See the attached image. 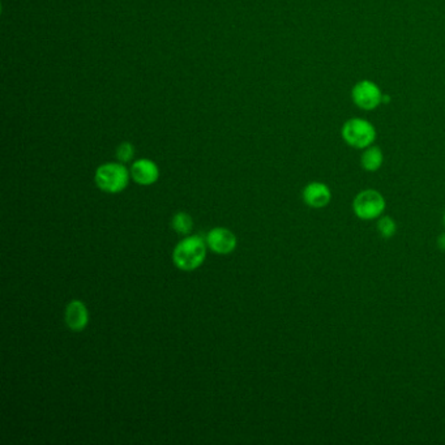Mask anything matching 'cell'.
I'll return each instance as SVG.
<instances>
[{"mask_svg": "<svg viewBox=\"0 0 445 445\" xmlns=\"http://www.w3.org/2000/svg\"><path fill=\"white\" fill-rule=\"evenodd\" d=\"M207 243L204 239L193 235L179 242L173 252L175 267L184 272H192L201 267L207 257Z\"/></svg>", "mask_w": 445, "mask_h": 445, "instance_id": "1", "label": "cell"}, {"mask_svg": "<svg viewBox=\"0 0 445 445\" xmlns=\"http://www.w3.org/2000/svg\"><path fill=\"white\" fill-rule=\"evenodd\" d=\"M130 173L122 164H106L97 168L96 183L102 191L118 193L128 186Z\"/></svg>", "mask_w": 445, "mask_h": 445, "instance_id": "2", "label": "cell"}, {"mask_svg": "<svg viewBox=\"0 0 445 445\" xmlns=\"http://www.w3.org/2000/svg\"><path fill=\"white\" fill-rule=\"evenodd\" d=\"M342 137L350 146L356 149H363L371 146L375 141L376 131L375 127L367 121L360 118H353L344 124Z\"/></svg>", "mask_w": 445, "mask_h": 445, "instance_id": "3", "label": "cell"}, {"mask_svg": "<svg viewBox=\"0 0 445 445\" xmlns=\"http://www.w3.org/2000/svg\"><path fill=\"white\" fill-rule=\"evenodd\" d=\"M353 209L360 220H375L381 216L385 209V200L381 193L375 189H366L356 195Z\"/></svg>", "mask_w": 445, "mask_h": 445, "instance_id": "4", "label": "cell"}, {"mask_svg": "<svg viewBox=\"0 0 445 445\" xmlns=\"http://www.w3.org/2000/svg\"><path fill=\"white\" fill-rule=\"evenodd\" d=\"M383 93L378 85L369 80L356 82L351 91L353 101L356 106L363 110H374L380 103H383Z\"/></svg>", "mask_w": 445, "mask_h": 445, "instance_id": "5", "label": "cell"}, {"mask_svg": "<svg viewBox=\"0 0 445 445\" xmlns=\"http://www.w3.org/2000/svg\"><path fill=\"white\" fill-rule=\"evenodd\" d=\"M207 245L213 252L227 255L236 248V236L229 229L214 227L207 235Z\"/></svg>", "mask_w": 445, "mask_h": 445, "instance_id": "6", "label": "cell"}, {"mask_svg": "<svg viewBox=\"0 0 445 445\" xmlns=\"http://www.w3.org/2000/svg\"><path fill=\"white\" fill-rule=\"evenodd\" d=\"M64 320L68 328L73 332H81L89 323V312L81 301L69 302L64 313Z\"/></svg>", "mask_w": 445, "mask_h": 445, "instance_id": "7", "label": "cell"}, {"mask_svg": "<svg viewBox=\"0 0 445 445\" xmlns=\"http://www.w3.org/2000/svg\"><path fill=\"white\" fill-rule=\"evenodd\" d=\"M331 199V189L320 182H312L303 189V200L308 207L315 209L326 207Z\"/></svg>", "mask_w": 445, "mask_h": 445, "instance_id": "8", "label": "cell"}, {"mask_svg": "<svg viewBox=\"0 0 445 445\" xmlns=\"http://www.w3.org/2000/svg\"><path fill=\"white\" fill-rule=\"evenodd\" d=\"M131 177L141 186H150L159 177V170L153 161L143 158L136 161L131 167Z\"/></svg>", "mask_w": 445, "mask_h": 445, "instance_id": "9", "label": "cell"}, {"mask_svg": "<svg viewBox=\"0 0 445 445\" xmlns=\"http://www.w3.org/2000/svg\"><path fill=\"white\" fill-rule=\"evenodd\" d=\"M360 164L366 171H378L383 165V152L378 146H368L362 155Z\"/></svg>", "mask_w": 445, "mask_h": 445, "instance_id": "10", "label": "cell"}, {"mask_svg": "<svg viewBox=\"0 0 445 445\" xmlns=\"http://www.w3.org/2000/svg\"><path fill=\"white\" fill-rule=\"evenodd\" d=\"M171 226L178 234L187 235L191 233V230L193 227V221H192V217L189 216V213L178 211L173 217Z\"/></svg>", "mask_w": 445, "mask_h": 445, "instance_id": "11", "label": "cell"}, {"mask_svg": "<svg viewBox=\"0 0 445 445\" xmlns=\"http://www.w3.org/2000/svg\"><path fill=\"white\" fill-rule=\"evenodd\" d=\"M378 234L381 235L385 239H390L392 236H394L396 232H397V226L396 222L390 218V217H383L378 220Z\"/></svg>", "mask_w": 445, "mask_h": 445, "instance_id": "12", "label": "cell"}, {"mask_svg": "<svg viewBox=\"0 0 445 445\" xmlns=\"http://www.w3.org/2000/svg\"><path fill=\"white\" fill-rule=\"evenodd\" d=\"M134 155V149L132 145L130 143H123L122 145H119L118 150H116V157L118 159L123 162V164H127L132 159V157Z\"/></svg>", "mask_w": 445, "mask_h": 445, "instance_id": "13", "label": "cell"}, {"mask_svg": "<svg viewBox=\"0 0 445 445\" xmlns=\"http://www.w3.org/2000/svg\"><path fill=\"white\" fill-rule=\"evenodd\" d=\"M437 245L442 251H445V234H442L437 239Z\"/></svg>", "mask_w": 445, "mask_h": 445, "instance_id": "14", "label": "cell"}, {"mask_svg": "<svg viewBox=\"0 0 445 445\" xmlns=\"http://www.w3.org/2000/svg\"><path fill=\"white\" fill-rule=\"evenodd\" d=\"M444 225H445V213H444Z\"/></svg>", "mask_w": 445, "mask_h": 445, "instance_id": "15", "label": "cell"}]
</instances>
